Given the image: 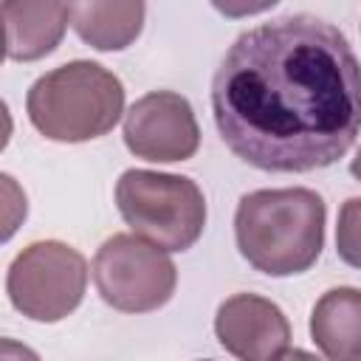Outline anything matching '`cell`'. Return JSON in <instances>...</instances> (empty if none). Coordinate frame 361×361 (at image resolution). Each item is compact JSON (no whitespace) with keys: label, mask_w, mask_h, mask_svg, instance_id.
Returning <instances> with one entry per match:
<instances>
[{"label":"cell","mask_w":361,"mask_h":361,"mask_svg":"<svg viewBox=\"0 0 361 361\" xmlns=\"http://www.w3.org/2000/svg\"><path fill=\"white\" fill-rule=\"evenodd\" d=\"M279 361H322V358H316V355L307 353V350H285V353L279 355Z\"/></svg>","instance_id":"9a60e30c"},{"label":"cell","mask_w":361,"mask_h":361,"mask_svg":"<svg viewBox=\"0 0 361 361\" xmlns=\"http://www.w3.org/2000/svg\"><path fill=\"white\" fill-rule=\"evenodd\" d=\"M324 200L313 189H257L240 197L234 237L243 259L268 276L307 271L324 248Z\"/></svg>","instance_id":"7a4b0ae2"},{"label":"cell","mask_w":361,"mask_h":361,"mask_svg":"<svg viewBox=\"0 0 361 361\" xmlns=\"http://www.w3.org/2000/svg\"><path fill=\"white\" fill-rule=\"evenodd\" d=\"M11 130H14V121H11L8 104L0 99V152L6 149V144H8V138H11Z\"/></svg>","instance_id":"5bb4252c"},{"label":"cell","mask_w":361,"mask_h":361,"mask_svg":"<svg viewBox=\"0 0 361 361\" xmlns=\"http://www.w3.org/2000/svg\"><path fill=\"white\" fill-rule=\"evenodd\" d=\"M124 144L135 158L169 164L186 161L200 147V127L186 96L152 90L124 116Z\"/></svg>","instance_id":"52a82bcc"},{"label":"cell","mask_w":361,"mask_h":361,"mask_svg":"<svg viewBox=\"0 0 361 361\" xmlns=\"http://www.w3.org/2000/svg\"><path fill=\"white\" fill-rule=\"evenodd\" d=\"M0 20L6 31V54L17 62H34L59 45L68 28V3L8 0L0 3Z\"/></svg>","instance_id":"9c48e42d"},{"label":"cell","mask_w":361,"mask_h":361,"mask_svg":"<svg viewBox=\"0 0 361 361\" xmlns=\"http://www.w3.org/2000/svg\"><path fill=\"white\" fill-rule=\"evenodd\" d=\"M214 333L240 361H279L290 344V324L279 305L257 293L228 296L214 316Z\"/></svg>","instance_id":"ba28073f"},{"label":"cell","mask_w":361,"mask_h":361,"mask_svg":"<svg viewBox=\"0 0 361 361\" xmlns=\"http://www.w3.org/2000/svg\"><path fill=\"white\" fill-rule=\"evenodd\" d=\"M6 56V31H3V20H0V62Z\"/></svg>","instance_id":"2e32d148"},{"label":"cell","mask_w":361,"mask_h":361,"mask_svg":"<svg viewBox=\"0 0 361 361\" xmlns=\"http://www.w3.org/2000/svg\"><path fill=\"white\" fill-rule=\"evenodd\" d=\"M0 361H42V358L23 341L0 338Z\"/></svg>","instance_id":"4fadbf2b"},{"label":"cell","mask_w":361,"mask_h":361,"mask_svg":"<svg viewBox=\"0 0 361 361\" xmlns=\"http://www.w3.org/2000/svg\"><path fill=\"white\" fill-rule=\"evenodd\" d=\"M25 110L31 124L51 141H93L107 135L121 118L124 85L104 65L73 59L31 85Z\"/></svg>","instance_id":"3957f363"},{"label":"cell","mask_w":361,"mask_h":361,"mask_svg":"<svg viewBox=\"0 0 361 361\" xmlns=\"http://www.w3.org/2000/svg\"><path fill=\"white\" fill-rule=\"evenodd\" d=\"M87 288V259L59 240L25 245L8 265L6 290L17 313L34 322H59L73 313Z\"/></svg>","instance_id":"5b68a950"},{"label":"cell","mask_w":361,"mask_h":361,"mask_svg":"<svg viewBox=\"0 0 361 361\" xmlns=\"http://www.w3.org/2000/svg\"><path fill=\"white\" fill-rule=\"evenodd\" d=\"M116 206L133 234L161 251L192 248L206 226V197L183 175L127 169L116 183Z\"/></svg>","instance_id":"277c9868"},{"label":"cell","mask_w":361,"mask_h":361,"mask_svg":"<svg viewBox=\"0 0 361 361\" xmlns=\"http://www.w3.org/2000/svg\"><path fill=\"white\" fill-rule=\"evenodd\" d=\"M144 3H71L68 20L79 39L96 51H121L127 48L144 25Z\"/></svg>","instance_id":"8fae6325"},{"label":"cell","mask_w":361,"mask_h":361,"mask_svg":"<svg viewBox=\"0 0 361 361\" xmlns=\"http://www.w3.org/2000/svg\"><path fill=\"white\" fill-rule=\"evenodd\" d=\"M358 322H361V293L358 288L327 290L310 313V336L327 361H358Z\"/></svg>","instance_id":"30bf717a"},{"label":"cell","mask_w":361,"mask_h":361,"mask_svg":"<svg viewBox=\"0 0 361 361\" xmlns=\"http://www.w3.org/2000/svg\"><path fill=\"white\" fill-rule=\"evenodd\" d=\"M99 296L121 313H149L166 305L178 285V268L166 251L135 234L107 237L93 257Z\"/></svg>","instance_id":"8992f818"},{"label":"cell","mask_w":361,"mask_h":361,"mask_svg":"<svg viewBox=\"0 0 361 361\" xmlns=\"http://www.w3.org/2000/svg\"><path fill=\"white\" fill-rule=\"evenodd\" d=\"M25 214H28V197H25L23 186L11 175L0 172V243L11 240L17 234Z\"/></svg>","instance_id":"7c38bea8"},{"label":"cell","mask_w":361,"mask_h":361,"mask_svg":"<svg viewBox=\"0 0 361 361\" xmlns=\"http://www.w3.org/2000/svg\"><path fill=\"white\" fill-rule=\"evenodd\" d=\"M223 144L265 172L341 161L361 124L358 56L338 25L285 14L243 31L212 79Z\"/></svg>","instance_id":"6da1fadb"}]
</instances>
